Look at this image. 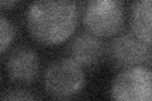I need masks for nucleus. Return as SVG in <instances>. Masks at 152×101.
Wrapping results in <instances>:
<instances>
[{"instance_id": "obj_2", "label": "nucleus", "mask_w": 152, "mask_h": 101, "mask_svg": "<svg viewBox=\"0 0 152 101\" xmlns=\"http://www.w3.org/2000/svg\"><path fill=\"white\" fill-rule=\"evenodd\" d=\"M84 24L99 38L114 37L124 24V10L119 0H89L84 10Z\"/></svg>"}, {"instance_id": "obj_9", "label": "nucleus", "mask_w": 152, "mask_h": 101, "mask_svg": "<svg viewBox=\"0 0 152 101\" xmlns=\"http://www.w3.org/2000/svg\"><path fill=\"white\" fill-rule=\"evenodd\" d=\"M15 37V28L5 17L0 15V53L7 51Z\"/></svg>"}, {"instance_id": "obj_5", "label": "nucleus", "mask_w": 152, "mask_h": 101, "mask_svg": "<svg viewBox=\"0 0 152 101\" xmlns=\"http://www.w3.org/2000/svg\"><path fill=\"white\" fill-rule=\"evenodd\" d=\"M108 56L112 63L119 68L148 66L151 62V46L132 33H124L110 42Z\"/></svg>"}, {"instance_id": "obj_7", "label": "nucleus", "mask_w": 152, "mask_h": 101, "mask_svg": "<svg viewBox=\"0 0 152 101\" xmlns=\"http://www.w3.org/2000/svg\"><path fill=\"white\" fill-rule=\"evenodd\" d=\"M105 46L100 38L91 33H81L69 44V58L80 67L93 68L102 62L105 54Z\"/></svg>"}, {"instance_id": "obj_8", "label": "nucleus", "mask_w": 152, "mask_h": 101, "mask_svg": "<svg viewBox=\"0 0 152 101\" xmlns=\"http://www.w3.org/2000/svg\"><path fill=\"white\" fill-rule=\"evenodd\" d=\"M151 9L152 0H137L131 12L132 34L151 46Z\"/></svg>"}, {"instance_id": "obj_10", "label": "nucleus", "mask_w": 152, "mask_h": 101, "mask_svg": "<svg viewBox=\"0 0 152 101\" xmlns=\"http://www.w3.org/2000/svg\"><path fill=\"white\" fill-rule=\"evenodd\" d=\"M1 100H36L37 96H34L33 94L28 92L27 90H8L5 91L1 96H0Z\"/></svg>"}, {"instance_id": "obj_4", "label": "nucleus", "mask_w": 152, "mask_h": 101, "mask_svg": "<svg viewBox=\"0 0 152 101\" xmlns=\"http://www.w3.org/2000/svg\"><path fill=\"white\" fill-rule=\"evenodd\" d=\"M110 95L118 101H150L152 75L148 67L134 66L123 70L113 81Z\"/></svg>"}, {"instance_id": "obj_11", "label": "nucleus", "mask_w": 152, "mask_h": 101, "mask_svg": "<svg viewBox=\"0 0 152 101\" xmlns=\"http://www.w3.org/2000/svg\"><path fill=\"white\" fill-rule=\"evenodd\" d=\"M19 0H0V9H10L15 7Z\"/></svg>"}, {"instance_id": "obj_6", "label": "nucleus", "mask_w": 152, "mask_h": 101, "mask_svg": "<svg viewBox=\"0 0 152 101\" xmlns=\"http://www.w3.org/2000/svg\"><path fill=\"white\" fill-rule=\"evenodd\" d=\"M7 71L13 81L32 84L39 73V58L34 49L22 46L10 52L7 60Z\"/></svg>"}, {"instance_id": "obj_1", "label": "nucleus", "mask_w": 152, "mask_h": 101, "mask_svg": "<svg viewBox=\"0 0 152 101\" xmlns=\"http://www.w3.org/2000/svg\"><path fill=\"white\" fill-rule=\"evenodd\" d=\"M27 28L37 42L57 46L74 34L79 23L75 0H34L27 12Z\"/></svg>"}, {"instance_id": "obj_3", "label": "nucleus", "mask_w": 152, "mask_h": 101, "mask_svg": "<svg viewBox=\"0 0 152 101\" xmlns=\"http://www.w3.org/2000/svg\"><path fill=\"white\" fill-rule=\"evenodd\" d=\"M85 86L83 67L70 58L53 62L45 73V87L56 99H71Z\"/></svg>"}]
</instances>
